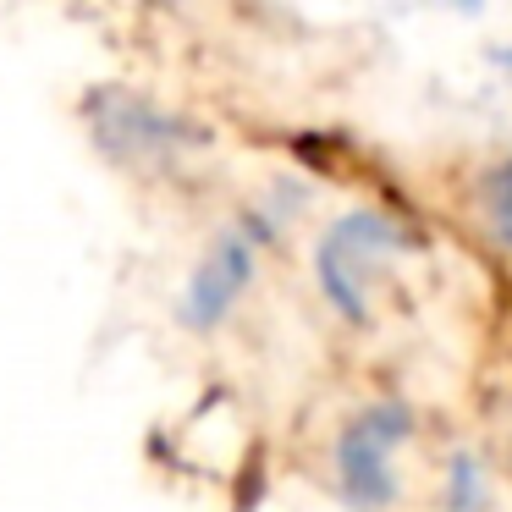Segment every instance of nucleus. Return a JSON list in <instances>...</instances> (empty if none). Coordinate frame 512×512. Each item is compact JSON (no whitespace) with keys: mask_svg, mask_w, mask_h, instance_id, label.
I'll return each mask as SVG.
<instances>
[{"mask_svg":"<svg viewBox=\"0 0 512 512\" xmlns=\"http://www.w3.org/2000/svg\"><path fill=\"white\" fill-rule=\"evenodd\" d=\"M485 210H490V232H496L501 243L512 248V155L501 160L496 171H490V182H485Z\"/></svg>","mask_w":512,"mask_h":512,"instance_id":"5","label":"nucleus"},{"mask_svg":"<svg viewBox=\"0 0 512 512\" xmlns=\"http://www.w3.org/2000/svg\"><path fill=\"white\" fill-rule=\"evenodd\" d=\"M270 226H232L210 243V254L193 265L188 287H182V325L188 331H215L232 314V303L254 281V243H265Z\"/></svg>","mask_w":512,"mask_h":512,"instance_id":"3","label":"nucleus"},{"mask_svg":"<svg viewBox=\"0 0 512 512\" xmlns=\"http://www.w3.org/2000/svg\"><path fill=\"white\" fill-rule=\"evenodd\" d=\"M490 67H496V72H512V45H496V50H490Z\"/></svg>","mask_w":512,"mask_h":512,"instance_id":"6","label":"nucleus"},{"mask_svg":"<svg viewBox=\"0 0 512 512\" xmlns=\"http://www.w3.org/2000/svg\"><path fill=\"white\" fill-rule=\"evenodd\" d=\"M452 6H463V12H479V6H485V0H452Z\"/></svg>","mask_w":512,"mask_h":512,"instance_id":"7","label":"nucleus"},{"mask_svg":"<svg viewBox=\"0 0 512 512\" xmlns=\"http://www.w3.org/2000/svg\"><path fill=\"white\" fill-rule=\"evenodd\" d=\"M408 435H413V413L397 397H380L347 419V430L336 435V479H342V501L353 512H386L397 501L391 457Z\"/></svg>","mask_w":512,"mask_h":512,"instance_id":"1","label":"nucleus"},{"mask_svg":"<svg viewBox=\"0 0 512 512\" xmlns=\"http://www.w3.org/2000/svg\"><path fill=\"white\" fill-rule=\"evenodd\" d=\"M441 501H446V512H490V485H485V468H479L474 452H452Z\"/></svg>","mask_w":512,"mask_h":512,"instance_id":"4","label":"nucleus"},{"mask_svg":"<svg viewBox=\"0 0 512 512\" xmlns=\"http://www.w3.org/2000/svg\"><path fill=\"white\" fill-rule=\"evenodd\" d=\"M408 248V232H402L391 215L380 210H353L342 221H331V232L320 237L314 248V281L320 292L331 298V309L342 314L347 325H364L369 320V270H375L380 254H397Z\"/></svg>","mask_w":512,"mask_h":512,"instance_id":"2","label":"nucleus"}]
</instances>
